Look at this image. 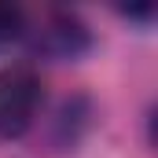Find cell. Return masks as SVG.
<instances>
[{
    "instance_id": "6da1fadb",
    "label": "cell",
    "mask_w": 158,
    "mask_h": 158,
    "mask_svg": "<svg viewBox=\"0 0 158 158\" xmlns=\"http://www.w3.org/2000/svg\"><path fill=\"white\" fill-rule=\"evenodd\" d=\"M22 40L30 44L33 55L55 59V63L77 59L92 48V33H88L85 19L77 11H63V7H48L37 15V22H26Z\"/></svg>"
},
{
    "instance_id": "3957f363",
    "label": "cell",
    "mask_w": 158,
    "mask_h": 158,
    "mask_svg": "<svg viewBox=\"0 0 158 158\" xmlns=\"http://www.w3.org/2000/svg\"><path fill=\"white\" fill-rule=\"evenodd\" d=\"M22 30H26V11L0 4V48L11 40H22Z\"/></svg>"
},
{
    "instance_id": "7a4b0ae2",
    "label": "cell",
    "mask_w": 158,
    "mask_h": 158,
    "mask_svg": "<svg viewBox=\"0 0 158 158\" xmlns=\"http://www.w3.org/2000/svg\"><path fill=\"white\" fill-rule=\"evenodd\" d=\"M40 77L33 66L11 63L0 70V136H22L40 110Z\"/></svg>"
}]
</instances>
